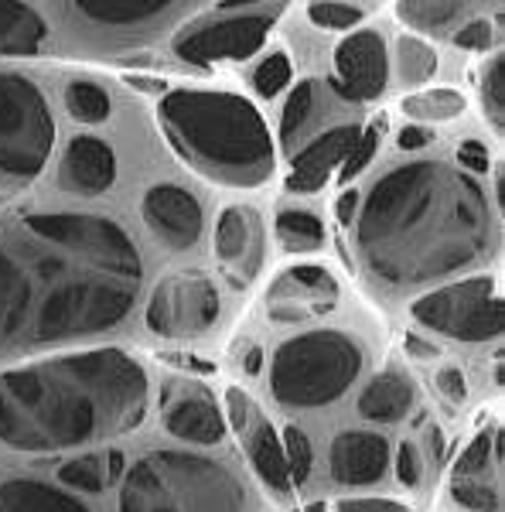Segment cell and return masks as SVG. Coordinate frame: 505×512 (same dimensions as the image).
Segmentation results:
<instances>
[{"instance_id":"6da1fadb","label":"cell","mask_w":505,"mask_h":512,"mask_svg":"<svg viewBox=\"0 0 505 512\" xmlns=\"http://www.w3.org/2000/svg\"><path fill=\"white\" fill-rule=\"evenodd\" d=\"M140 284L144 256L120 222L93 212L0 219V355L110 332Z\"/></svg>"},{"instance_id":"7a4b0ae2","label":"cell","mask_w":505,"mask_h":512,"mask_svg":"<svg viewBox=\"0 0 505 512\" xmlns=\"http://www.w3.org/2000/svg\"><path fill=\"white\" fill-rule=\"evenodd\" d=\"M359 250L389 287L434 284L492 250V209L475 175L444 161L389 171L359 202Z\"/></svg>"},{"instance_id":"3957f363","label":"cell","mask_w":505,"mask_h":512,"mask_svg":"<svg viewBox=\"0 0 505 512\" xmlns=\"http://www.w3.org/2000/svg\"><path fill=\"white\" fill-rule=\"evenodd\" d=\"M147 373L123 349L59 355L0 376V441L55 454L130 434L147 417Z\"/></svg>"},{"instance_id":"277c9868","label":"cell","mask_w":505,"mask_h":512,"mask_svg":"<svg viewBox=\"0 0 505 512\" xmlns=\"http://www.w3.org/2000/svg\"><path fill=\"white\" fill-rule=\"evenodd\" d=\"M157 117L171 147L212 181L253 188L273 175L270 130L243 96L175 89L161 99Z\"/></svg>"},{"instance_id":"5b68a950","label":"cell","mask_w":505,"mask_h":512,"mask_svg":"<svg viewBox=\"0 0 505 512\" xmlns=\"http://www.w3.org/2000/svg\"><path fill=\"white\" fill-rule=\"evenodd\" d=\"M246 485L195 451H151L123 472L120 512H246Z\"/></svg>"},{"instance_id":"8992f818","label":"cell","mask_w":505,"mask_h":512,"mask_svg":"<svg viewBox=\"0 0 505 512\" xmlns=\"http://www.w3.org/2000/svg\"><path fill=\"white\" fill-rule=\"evenodd\" d=\"M366 366V352L352 335L321 328L297 335L273 355L270 393L280 407L314 410L342 400L345 390L359 379Z\"/></svg>"},{"instance_id":"52a82bcc","label":"cell","mask_w":505,"mask_h":512,"mask_svg":"<svg viewBox=\"0 0 505 512\" xmlns=\"http://www.w3.org/2000/svg\"><path fill=\"white\" fill-rule=\"evenodd\" d=\"M55 147L52 106L38 82L0 72V205L35 185Z\"/></svg>"},{"instance_id":"ba28073f","label":"cell","mask_w":505,"mask_h":512,"mask_svg":"<svg viewBox=\"0 0 505 512\" xmlns=\"http://www.w3.org/2000/svg\"><path fill=\"white\" fill-rule=\"evenodd\" d=\"M410 318L454 342H495L502 335V297L495 277H468L437 287L410 304Z\"/></svg>"},{"instance_id":"9c48e42d","label":"cell","mask_w":505,"mask_h":512,"mask_svg":"<svg viewBox=\"0 0 505 512\" xmlns=\"http://www.w3.org/2000/svg\"><path fill=\"white\" fill-rule=\"evenodd\" d=\"M219 308V291L202 270H175L157 280L147 301V325L164 338H195L215 325Z\"/></svg>"},{"instance_id":"30bf717a","label":"cell","mask_w":505,"mask_h":512,"mask_svg":"<svg viewBox=\"0 0 505 512\" xmlns=\"http://www.w3.org/2000/svg\"><path fill=\"white\" fill-rule=\"evenodd\" d=\"M226 414L233 431L243 441V451L250 458L253 472L263 478L277 495L291 499L294 482H291V468H287V454H284V441L273 431V424L267 420L260 407L250 400V393L239 390V386H229L226 390Z\"/></svg>"},{"instance_id":"8fae6325","label":"cell","mask_w":505,"mask_h":512,"mask_svg":"<svg viewBox=\"0 0 505 512\" xmlns=\"http://www.w3.org/2000/svg\"><path fill=\"white\" fill-rule=\"evenodd\" d=\"M338 280L318 263L280 270L267 291V315L277 325H301V321L331 315L338 308Z\"/></svg>"},{"instance_id":"7c38bea8","label":"cell","mask_w":505,"mask_h":512,"mask_svg":"<svg viewBox=\"0 0 505 512\" xmlns=\"http://www.w3.org/2000/svg\"><path fill=\"white\" fill-rule=\"evenodd\" d=\"M273 21H277V11H260V14H233V18L212 21L198 31H188V35L178 38L175 52L185 62H219V59H250L263 48Z\"/></svg>"},{"instance_id":"4fadbf2b","label":"cell","mask_w":505,"mask_h":512,"mask_svg":"<svg viewBox=\"0 0 505 512\" xmlns=\"http://www.w3.org/2000/svg\"><path fill=\"white\" fill-rule=\"evenodd\" d=\"M389 82V55L379 31H355L335 48V93L349 103H369L383 96Z\"/></svg>"},{"instance_id":"5bb4252c","label":"cell","mask_w":505,"mask_h":512,"mask_svg":"<svg viewBox=\"0 0 505 512\" xmlns=\"http://www.w3.org/2000/svg\"><path fill=\"white\" fill-rule=\"evenodd\" d=\"M215 260L233 287H250L263 267V226L260 216L246 205L222 209L215 226Z\"/></svg>"},{"instance_id":"9a60e30c","label":"cell","mask_w":505,"mask_h":512,"mask_svg":"<svg viewBox=\"0 0 505 512\" xmlns=\"http://www.w3.org/2000/svg\"><path fill=\"white\" fill-rule=\"evenodd\" d=\"M164 431L188 444H219L226 437V417L215 407V400L198 386H175L168 383L161 396Z\"/></svg>"},{"instance_id":"2e32d148","label":"cell","mask_w":505,"mask_h":512,"mask_svg":"<svg viewBox=\"0 0 505 512\" xmlns=\"http://www.w3.org/2000/svg\"><path fill=\"white\" fill-rule=\"evenodd\" d=\"M144 222L151 226V233L161 239L171 250H188L202 239L205 226V212L198 205V198L192 192L178 185H154L144 195Z\"/></svg>"},{"instance_id":"e0dca14e","label":"cell","mask_w":505,"mask_h":512,"mask_svg":"<svg viewBox=\"0 0 505 512\" xmlns=\"http://www.w3.org/2000/svg\"><path fill=\"white\" fill-rule=\"evenodd\" d=\"M389 461H393V448L383 434L342 431L331 441L328 472L338 485L359 489V485H376L389 472Z\"/></svg>"},{"instance_id":"ac0fdd59","label":"cell","mask_w":505,"mask_h":512,"mask_svg":"<svg viewBox=\"0 0 505 512\" xmlns=\"http://www.w3.org/2000/svg\"><path fill=\"white\" fill-rule=\"evenodd\" d=\"M59 181L76 195H103L117 181V158L99 137H76L62 154Z\"/></svg>"},{"instance_id":"d6986e66","label":"cell","mask_w":505,"mask_h":512,"mask_svg":"<svg viewBox=\"0 0 505 512\" xmlns=\"http://www.w3.org/2000/svg\"><path fill=\"white\" fill-rule=\"evenodd\" d=\"M355 137H359V127L355 123H342V127H331L328 134H321L314 144L304 147L294 158V168L287 175V188L291 192H318L325 188V181L331 178V171L345 161V154L352 151Z\"/></svg>"},{"instance_id":"ffe728a7","label":"cell","mask_w":505,"mask_h":512,"mask_svg":"<svg viewBox=\"0 0 505 512\" xmlns=\"http://www.w3.org/2000/svg\"><path fill=\"white\" fill-rule=\"evenodd\" d=\"M413 400H417L413 379L400 369H383L359 393V414L376 424H400L413 410Z\"/></svg>"},{"instance_id":"44dd1931","label":"cell","mask_w":505,"mask_h":512,"mask_svg":"<svg viewBox=\"0 0 505 512\" xmlns=\"http://www.w3.org/2000/svg\"><path fill=\"white\" fill-rule=\"evenodd\" d=\"M0 512H93L82 499L41 478H11L0 485Z\"/></svg>"},{"instance_id":"7402d4cb","label":"cell","mask_w":505,"mask_h":512,"mask_svg":"<svg viewBox=\"0 0 505 512\" xmlns=\"http://www.w3.org/2000/svg\"><path fill=\"white\" fill-rule=\"evenodd\" d=\"M48 38L45 18L24 0H0V55L38 52Z\"/></svg>"},{"instance_id":"603a6c76","label":"cell","mask_w":505,"mask_h":512,"mask_svg":"<svg viewBox=\"0 0 505 512\" xmlns=\"http://www.w3.org/2000/svg\"><path fill=\"white\" fill-rule=\"evenodd\" d=\"M175 0H76V7L89 21L106 28H134L161 18Z\"/></svg>"},{"instance_id":"cb8c5ba5","label":"cell","mask_w":505,"mask_h":512,"mask_svg":"<svg viewBox=\"0 0 505 512\" xmlns=\"http://www.w3.org/2000/svg\"><path fill=\"white\" fill-rule=\"evenodd\" d=\"M314 120H318V86L297 82L284 103V117H280V140H284L287 154H294L297 140L308 134Z\"/></svg>"},{"instance_id":"d4e9b609","label":"cell","mask_w":505,"mask_h":512,"mask_svg":"<svg viewBox=\"0 0 505 512\" xmlns=\"http://www.w3.org/2000/svg\"><path fill=\"white\" fill-rule=\"evenodd\" d=\"M273 233H277V243L287 253H314L325 246V226H321V219L301 209L280 212L277 222H273Z\"/></svg>"},{"instance_id":"484cf974","label":"cell","mask_w":505,"mask_h":512,"mask_svg":"<svg viewBox=\"0 0 505 512\" xmlns=\"http://www.w3.org/2000/svg\"><path fill=\"white\" fill-rule=\"evenodd\" d=\"M468 110V99L458 89H420L403 99V113L420 123H441V120H458Z\"/></svg>"},{"instance_id":"4316f807","label":"cell","mask_w":505,"mask_h":512,"mask_svg":"<svg viewBox=\"0 0 505 512\" xmlns=\"http://www.w3.org/2000/svg\"><path fill=\"white\" fill-rule=\"evenodd\" d=\"M396 79L400 86H424L437 72V52L424 38L403 35L396 41Z\"/></svg>"},{"instance_id":"83f0119b","label":"cell","mask_w":505,"mask_h":512,"mask_svg":"<svg viewBox=\"0 0 505 512\" xmlns=\"http://www.w3.org/2000/svg\"><path fill=\"white\" fill-rule=\"evenodd\" d=\"M465 0H396L400 18L417 31H437L447 28L461 14Z\"/></svg>"},{"instance_id":"f1b7e54d","label":"cell","mask_w":505,"mask_h":512,"mask_svg":"<svg viewBox=\"0 0 505 512\" xmlns=\"http://www.w3.org/2000/svg\"><path fill=\"white\" fill-rule=\"evenodd\" d=\"M59 482L69 485V489L76 492H103L106 485H110V478H106V451L103 454H79V458L65 461L59 468Z\"/></svg>"},{"instance_id":"f546056e","label":"cell","mask_w":505,"mask_h":512,"mask_svg":"<svg viewBox=\"0 0 505 512\" xmlns=\"http://www.w3.org/2000/svg\"><path fill=\"white\" fill-rule=\"evenodd\" d=\"M482 106L495 134L505 130V55L495 52L482 69Z\"/></svg>"},{"instance_id":"4dcf8cb0","label":"cell","mask_w":505,"mask_h":512,"mask_svg":"<svg viewBox=\"0 0 505 512\" xmlns=\"http://www.w3.org/2000/svg\"><path fill=\"white\" fill-rule=\"evenodd\" d=\"M65 106L79 123H103L110 117V96L96 82H72L65 93Z\"/></svg>"},{"instance_id":"1f68e13d","label":"cell","mask_w":505,"mask_h":512,"mask_svg":"<svg viewBox=\"0 0 505 512\" xmlns=\"http://www.w3.org/2000/svg\"><path fill=\"white\" fill-rule=\"evenodd\" d=\"M383 134H386V120H383V117H379L376 123H369L366 130H359V137H355L352 151L345 154L338 178H342V181H355V178H359L362 171H366L369 164H372V158H376L379 140H383Z\"/></svg>"},{"instance_id":"d6a6232c","label":"cell","mask_w":505,"mask_h":512,"mask_svg":"<svg viewBox=\"0 0 505 512\" xmlns=\"http://www.w3.org/2000/svg\"><path fill=\"white\" fill-rule=\"evenodd\" d=\"M451 499L471 512H502V495L488 478H451Z\"/></svg>"},{"instance_id":"836d02e7","label":"cell","mask_w":505,"mask_h":512,"mask_svg":"<svg viewBox=\"0 0 505 512\" xmlns=\"http://www.w3.org/2000/svg\"><path fill=\"white\" fill-rule=\"evenodd\" d=\"M308 18L328 31H352L362 24V7L345 4V0H314L308 4Z\"/></svg>"},{"instance_id":"e575fe53","label":"cell","mask_w":505,"mask_h":512,"mask_svg":"<svg viewBox=\"0 0 505 512\" xmlns=\"http://www.w3.org/2000/svg\"><path fill=\"white\" fill-rule=\"evenodd\" d=\"M492 434L495 431H482L468 444L465 454L458 458V465H454V478H488L499 468V461L492 454Z\"/></svg>"},{"instance_id":"d590c367","label":"cell","mask_w":505,"mask_h":512,"mask_svg":"<svg viewBox=\"0 0 505 512\" xmlns=\"http://www.w3.org/2000/svg\"><path fill=\"white\" fill-rule=\"evenodd\" d=\"M291 72L294 69H291V59H287V52H270L267 59L256 65V72H253L256 93H260L263 99L280 96L287 86H291Z\"/></svg>"},{"instance_id":"8d00e7d4","label":"cell","mask_w":505,"mask_h":512,"mask_svg":"<svg viewBox=\"0 0 505 512\" xmlns=\"http://www.w3.org/2000/svg\"><path fill=\"white\" fill-rule=\"evenodd\" d=\"M284 454H287V468H291V482L304 485L314 465V448H311V437L301 427H287L284 431Z\"/></svg>"},{"instance_id":"74e56055","label":"cell","mask_w":505,"mask_h":512,"mask_svg":"<svg viewBox=\"0 0 505 512\" xmlns=\"http://www.w3.org/2000/svg\"><path fill=\"white\" fill-rule=\"evenodd\" d=\"M420 475H424L420 448L413 441H400V448H396V478H400L407 489H413V485H420Z\"/></svg>"},{"instance_id":"f35d334b","label":"cell","mask_w":505,"mask_h":512,"mask_svg":"<svg viewBox=\"0 0 505 512\" xmlns=\"http://www.w3.org/2000/svg\"><path fill=\"white\" fill-rule=\"evenodd\" d=\"M454 45L465 48V52H485V48L495 45V31L488 21H471L454 35Z\"/></svg>"},{"instance_id":"ab89813d","label":"cell","mask_w":505,"mask_h":512,"mask_svg":"<svg viewBox=\"0 0 505 512\" xmlns=\"http://www.w3.org/2000/svg\"><path fill=\"white\" fill-rule=\"evenodd\" d=\"M437 390H441V396L447 403H465L468 400V383H465V376H461L458 366L437 369Z\"/></svg>"},{"instance_id":"60d3db41","label":"cell","mask_w":505,"mask_h":512,"mask_svg":"<svg viewBox=\"0 0 505 512\" xmlns=\"http://www.w3.org/2000/svg\"><path fill=\"white\" fill-rule=\"evenodd\" d=\"M338 512H413L400 499H342Z\"/></svg>"},{"instance_id":"b9f144b4","label":"cell","mask_w":505,"mask_h":512,"mask_svg":"<svg viewBox=\"0 0 505 512\" xmlns=\"http://www.w3.org/2000/svg\"><path fill=\"white\" fill-rule=\"evenodd\" d=\"M458 164L465 171H471V175H485L488 171V151H485V144H478V140H461V147H458Z\"/></svg>"},{"instance_id":"7bdbcfd3","label":"cell","mask_w":505,"mask_h":512,"mask_svg":"<svg viewBox=\"0 0 505 512\" xmlns=\"http://www.w3.org/2000/svg\"><path fill=\"white\" fill-rule=\"evenodd\" d=\"M359 202H362V195L355 192V188H345V192L335 198V219H338V226H352L355 212H359Z\"/></svg>"},{"instance_id":"ee69618b","label":"cell","mask_w":505,"mask_h":512,"mask_svg":"<svg viewBox=\"0 0 505 512\" xmlns=\"http://www.w3.org/2000/svg\"><path fill=\"white\" fill-rule=\"evenodd\" d=\"M396 140H400L403 151H420V147H427L430 140H434V134L420 127V123H410V127L400 130V137H396Z\"/></svg>"},{"instance_id":"f6af8a7d","label":"cell","mask_w":505,"mask_h":512,"mask_svg":"<svg viewBox=\"0 0 505 512\" xmlns=\"http://www.w3.org/2000/svg\"><path fill=\"white\" fill-rule=\"evenodd\" d=\"M168 366H175V369H188V373H215V366L212 362H205V359H198V355H161Z\"/></svg>"},{"instance_id":"bcb514c9","label":"cell","mask_w":505,"mask_h":512,"mask_svg":"<svg viewBox=\"0 0 505 512\" xmlns=\"http://www.w3.org/2000/svg\"><path fill=\"white\" fill-rule=\"evenodd\" d=\"M123 468H127V458H123V451L120 448L106 451V478H110V485H120Z\"/></svg>"},{"instance_id":"7dc6e473","label":"cell","mask_w":505,"mask_h":512,"mask_svg":"<svg viewBox=\"0 0 505 512\" xmlns=\"http://www.w3.org/2000/svg\"><path fill=\"white\" fill-rule=\"evenodd\" d=\"M407 352L413 355V359H437V355H441L437 345H430V342H424V338H417V335H407Z\"/></svg>"},{"instance_id":"c3c4849f","label":"cell","mask_w":505,"mask_h":512,"mask_svg":"<svg viewBox=\"0 0 505 512\" xmlns=\"http://www.w3.org/2000/svg\"><path fill=\"white\" fill-rule=\"evenodd\" d=\"M263 0H219V11H246V7H260Z\"/></svg>"},{"instance_id":"681fc988","label":"cell","mask_w":505,"mask_h":512,"mask_svg":"<svg viewBox=\"0 0 505 512\" xmlns=\"http://www.w3.org/2000/svg\"><path fill=\"white\" fill-rule=\"evenodd\" d=\"M243 369H246V373H250V376L260 373V369H263V352H260V349H250V352H246Z\"/></svg>"},{"instance_id":"f907efd6","label":"cell","mask_w":505,"mask_h":512,"mask_svg":"<svg viewBox=\"0 0 505 512\" xmlns=\"http://www.w3.org/2000/svg\"><path fill=\"white\" fill-rule=\"evenodd\" d=\"M430 444H434V454H437V461H444V437L441 434H430Z\"/></svg>"},{"instance_id":"816d5d0a","label":"cell","mask_w":505,"mask_h":512,"mask_svg":"<svg viewBox=\"0 0 505 512\" xmlns=\"http://www.w3.org/2000/svg\"><path fill=\"white\" fill-rule=\"evenodd\" d=\"M495 383H505V366H502V355H499V359H495Z\"/></svg>"},{"instance_id":"f5cc1de1","label":"cell","mask_w":505,"mask_h":512,"mask_svg":"<svg viewBox=\"0 0 505 512\" xmlns=\"http://www.w3.org/2000/svg\"><path fill=\"white\" fill-rule=\"evenodd\" d=\"M308 512H328V506H325V502H321V499H314L311 506H308Z\"/></svg>"}]
</instances>
